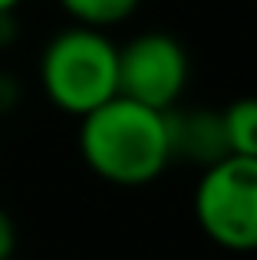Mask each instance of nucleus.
<instances>
[{
    "label": "nucleus",
    "mask_w": 257,
    "mask_h": 260,
    "mask_svg": "<svg viewBox=\"0 0 257 260\" xmlns=\"http://www.w3.org/2000/svg\"><path fill=\"white\" fill-rule=\"evenodd\" d=\"M191 76L188 53L172 33L148 30L119 46V95L148 109H172L181 102Z\"/></svg>",
    "instance_id": "20e7f679"
},
{
    "label": "nucleus",
    "mask_w": 257,
    "mask_h": 260,
    "mask_svg": "<svg viewBox=\"0 0 257 260\" xmlns=\"http://www.w3.org/2000/svg\"><path fill=\"white\" fill-rule=\"evenodd\" d=\"M23 0H0V13H13Z\"/></svg>",
    "instance_id": "9d476101"
},
{
    "label": "nucleus",
    "mask_w": 257,
    "mask_h": 260,
    "mask_svg": "<svg viewBox=\"0 0 257 260\" xmlns=\"http://www.w3.org/2000/svg\"><path fill=\"white\" fill-rule=\"evenodd\" d=\"M198 228L224 250H257V158L228 155L205 168L195 188Z\"/></svg>",
    "instance_id": "7ed1b4c3"
},
{
    "label": "nucleus",
    "mask_w": 257,
    "mask_h": 260,
    "mask_svg": "<svg viewBox=\"0 0 257 260\" xmlns=\"http://www.w3.org/2000/svg\"><path fill=\"white\" fill-rule=\"evenodd\" d=\"M17 95H20L17 79H13L10 73H0V112H7V109L17 102Z\"/></svg>",
    "instance_id": "1a4fd4ad"
},
{
    "label": "nucleus",
    "mask_w": 257,
    "mask_h": 260,
    "mask_svg": "<svg viewBox=\"0 0 257 260\" xmlns=\"http://www.w3.org/2000/svg\"><path fill=\"white\" fill-rule=\"evenodd\" d=\"M165 132L172 161H181V165H195L205 172L231 155L221 109L175 102L172 109H165Z\"/></svg>",
    "instance_id": "39448f33"
},
{
    "label": "nucleus",
    "mask_w": 257,
    "mask_h": 260,
    "mask_svg": "<svg viewBox=\"0 0 257 260\" xmlns=\"http://www.w3.org/2000/svg\"><path fill=\"white\" fill-rule=\"evenodd\" d=\"M40 83L56 109L83 119L119 95V46L103 30L70 26L46 43Z\"/></svg>",
    "instance_id": "f03ea898"
},
{
    "label": "nucleus",
    "mask_w": 257,
    "mask_h": 260,
    "mask_svg": "<svg viewBox=\"0 0 257 260\" xmlns=\"http://www.w3.org/2000/svg\"><path fill=\"white\" fill-rule=\"evenodd\" d=\"M13 260H17V257H13Z\"/></svg>",
    "instance_id": "9b49d317"
},
{
    "label": "nucleus",
    "mask_w": 257,
    "mask_h": 260,
    "mask_svg": "<svg viewBox=\"0 0 257 260\" xmlns=\"http://www.w3.org/2000/svg\"><path fill=\"white\" fill-rule=\"evenodd\" d=\"M79 155L92 175L119 188H142L172 165L165 112L112 95L79 119Z\"/></svg>",
    "instance_id": "f257e3e1"
},
{
    "label": "nucleus",
    "mask_w": 257,
    "mask_h": 260,
    "mask_svg": "<svg viewBox=\"0 0 257 260\" xmlns=\"http://www.w3.org/2000/svg\"><path fill=\"white\" fill-rule=\"evenodd\" d=\"M13 257H17V224L0 208V260H13Z\"/></svg>",
    "instance_id": "6e6552de"
},
{
    "label": "nucleus",
    "mask_w": 257,
    "mask_h": 260,
    "mask_svg": "<svg viewBox=\"0 0 257 260\" xmlns=\"http://www.w3.org/2000/svg\"><path fill=\"white\" fill-rule=\"evenodd\" d=\"M224 115V132H228V148L231 155L257 158V95L234 99L221 109Z\"/></svg>",
    "instance_id": "423d86ee"
},
{
    "label": "nucleus",
    "mask_w": 257,
    "mask_h": 260,
    "mask_svg": "<svg viewBox=\"0 0 257 260\" xmlns=\"http://www.w3.org/2000/svg\"><path fill=\"white\" fill-rule=\"evenodd\" d=\"M139 4L142 0H59V7L76 20V26H89V30L125 23L139 10Z\"/></svg>",
    "instance_id": "0eeeda50"
}]
</instances>
